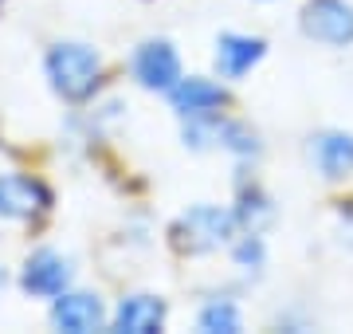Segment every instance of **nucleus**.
I'll use <instances>...</instances> for the list:
<instances>
[{"label":"nucleus","instance_id":"obj_4","mask_svg":"<svg viewBox=\"0 0 353 334\" xmlns=\"http://www.w3.org/2000/svg\"><path fill=\"white\" fill-rule=\"evenodd\" d=\"M75 279V268L63 252L55 248H39L24 259V271H20V287H24L32 299H55L63 295L67 287Z\"/></svg>","mask_w":353,"mask_h":334},{"label":"nucleus","instance_id":"obj_14","mask_svg":"<svg viewBox=\"0 0 353 334\" xmlns=\"http://www.w3.org/2000/svg\"><path fill=\"white\" fill-rule=\"evenodd\" d=\"M232 256H236V264H240L243 271H259V268H263L267 248H263V240H259V232H248L240 244L232 248Z\"/></svg>","mask_w":353,"mask_h":334},{"label":"nucleus","instance_id":"obj_6","mask_svg":"<svg viewBox=\"0 0 353 334\" xmlns=\"http://www.w3.org/2000/svg\"><path fill=\"white\" fill-rule=\"evenodd\" d=\"M303 32L326 48L353 43V4L345 0H310L303 8Z\"/></svg>","mask_w":353,"mask_h":334},{"label":"nucleus","instance_id":"obj_5","mask_svg":"<svg viewBox=\"0 0 353 334\" xmlns=\"http://www.w3.org/2000/svg\"><path fill=\"white\" fill-rule=\"evenodd\" d=\"M51 208V189L28 173H0V220H36Z\"/></svg>","mask_w":353,"mask_h":334},{"label":"nucleus","instance_id":"obj_13","mask_svg":"<svg viewBox=\"0 0 353 334\" xmlns=\"http://www.w3.org/2000/svg\"><path fill=\"white\" fill-rule=\"evenodd\" d=\"M271 217H275V208H271V201H267L263 193H243V205L236 208V220H240L243 228L259 232Z\"/></svg>","mask_w":353,"mask_h":334},{"label":"nucleus","instance_id":"obj_1","mask_svg":"<svg viewBox=\"0 0 353 334\" xmlns=\"http://www.w3.org/2000/svg\"><path fill=\"white\" fill-rule=\"evenodd\" d=\"M43 71H48V83L59 99L87 103V99H94V90L102 83V55L83 39H59L43 55Z\"/></svg>","mask_w":353,"mask_h":334},{"label":"nucleus","instance_id":"obj_3","mask_svg":"<svg viewBox=\"0 0 353 334\" xmlns=\"http://www.w3.org/2000/svg\"><path fill=\"white\" fill-rule=\"evenodd\" d=\"M130 71L138 79V87L169 95L181 83V55H176V48L169 39H145L130 55Z\"/></svg>","mask_w":353,"mask_h":334},{"label":"nucleus","instance_id":"obj_15","mask_svg":"<svg viewBox=\"0 0 353 334\" xmlns=\"http://www.w3.org/2000/svg\"><path fill=\"white\" fill-rule=\"evenodd\" d=\"M4 283H8V271L0 268V291H4Z\"/></svg>","mask_w":353,"mask_h":334},{"label":"nucleus","instance_id":"obj_7","mask_svg":"<svg viewBox=\"0 0 353 334\" xmlns=\"http://www.w3.org/2000/svg\"><path fill=\"white\" fill-rule=\"evenodd\" d=\"M51 326L63 334H94L106 326V307L90 291H63L51 299Z\"/></svg>","mask_w":353,"mask_h":334},{"label":"nucleus","instance_id":"obj_16","mask_svg":"<svg viewBox=\"0 0 353 334\" xmlns=\"http://www.w3.org/2000/svg\"><path fill=\"white\" fill-rule=\"evenodd\" d=\"M0 4H4V0H0Z\"/></svg>","mask_w":353,"mask_h":334},{"label":"nucleus","instance_id":"obj_2","mask_svg":"<svg viewBox=\"0 0 353 334\" xmlns=\"http://www.w3.org/2000/svg\"><path fill=\"white\" fill-rule=\"evenodd\" d=\"M240 228V220L232 208L220 205H192L185 208L173 224V244L176 252H189V256H204V252H216L224 248Z\"/></svg>","mask_w":353,"mask_h":334},{"label":"nucleus","instance_id":"obj_12","mask_svg":"<svg viewBox=\"0 0 353 334\" xmlns=\"http://www.w3.org/2000/svg\"><path fill=\"white\" fill-rule=\"evenodd\" d=\"M196 326L201 331H208V334H236L243 326V319H240V307L232 303V299H212V303H204L201 307V315H196Z\"/></svg>","mask_w":353,"mask_h":334},{"label":"nucleus","instance_id":"obj_8","mask_svg":"<svg viewBox=\"0 0 353 334\" xmlns=\"http://www.w3.org/2000/svg\"><path fill=\"white\" fill-rule=\"evenodd\" d=\"M169 319V303L161 295H126L114 311L110 326L122 334H161Z\"/></svg>","mask_w":353,"mask_h":334},{"label":"nucleus","instance_id":"obj_10","mask_svg":"<svg viewBox=\"0 0 353 334\" xmlns=\"http://www.w3.org/2000/svg\"><path fill=\"white\" fill-rule=\"evenodd\" d=\"M310 161L326 181H341L353 173V134L345 130H322L310 138Z\"/></svg>","mask_w":353,"mask_h":334},{"label":"nucleus","instance_id":"obj_11","mask_svg":"<svg viewBox=\"0 0 353 334\" xmlns=\"http://www.w3.org/2000/svg\"><path fill=\"white\" fill-rule=\"evenodd\" d=\"M169 99H173L176 115L181 118H196V115H216L220 106L228 103V90L212 79H201V75H181L173 90H169Z\"/></svg>","mask_w":353,"mask_h":334},{"label":"nucleus","instance_id":"obj_9","mask_svg":"<svg viewBox=\"0 0 353 334\" xmlns=\"http://www.w3.org/2000/svg\"><path fill=\"white\" fill-rule=\"evenodd\" d=\"M263 55H267V43L259 36L224 32V36L216 39V75L220 79H243Z\"/></svg>","mask_w":353,"mask_h":334}]
</instances>
